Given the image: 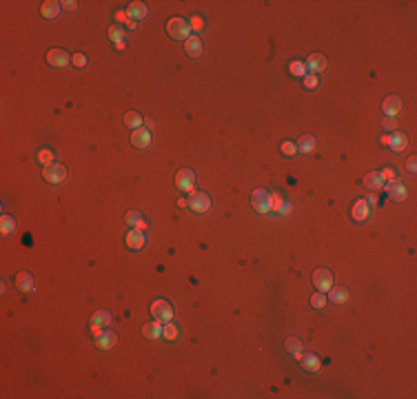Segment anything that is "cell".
<instances>
[{"mask_svg": "<svg viewBox=\"0 0 417 399\" xmlns=\"http://www.w3.org/2000/svg\"><path fill=\"white\" fill-rule=\"evenodd\" d=\"M166 34L171 36L173 40H186L189 34H191V27H189V22L184 18L176 16V18H171L166 22Z\"/></svg>", "mask_w": 417, "mask_h": 399, "instance_id": "obj_1", "label": "cell"}, {"mask_svg": "<svg viewBox=\"0 0 417 399\" xmlns=\"http://www.w3.org/2000/svg\"><path fill=\"white\" fill-rule=\"evenodd\" d=\"M42 175H45V180L49 182V184H62L69 173H67V166L65 164L51 162V164H47L45 169H42Z\"/></svg>", "mask_w": 417, "mask_h": 399, "instance_id": "obj_2", "label": "cell"}, {"mask_svg": "<svg viewBox=\"0 0 417 399\" xmlns=\"http://www.w3.org/2000/svg\"><path fill=\"white\" fill-rule=\"evenodd\" d=\"M251 206L262 215L269 213L271 211V193L267 189H255L251 193Z\"/></svg>", "mask_w": 417, "mask_h": 399, "instance_id": "obj_3", "label": "cell"}, {"mask_svg": "<svg viewBox=\"0 0 417 399\" xmlns=\"http://www.w3.org/2000/svg\"><path fill=\"white\" fill-rule=\"evenodd\" d=\"M186 206H189L193 213H206V211L211 209V198H209V193L193 191L191 198H189V202H186Z\"/></svg>", "mask_w": 417, "mask_h": 399, "instance_id": "obj_4", "label": "cell"}, {"mask_svg": "<svg viewBox=\"0 0 417 399\" xmlns=\"http://www.w3.org/2000/svg\"><path fill=\"white\" fill-rule=\"evenodd\" d=\"M151 315L156 319H160V322H173V306L166 302V299H156L153 304H151Z\"/></svg>", "mask_w": 417, "mask_h": 399, "instance_id": "obj_5", "label": "cell"}, {"mask_svg": "<svg viewBox=\"0 0 417 399\" xmlns=\"http://www.w3.org/2000/svg\"><path fill=\"white\" fill-rule=\"evenodd\" d=\"M176 186L182 193H193V189H196V173L191 169H180L176 173Z\"/></svg>", "mask_w": 417, "mask_h": 399, "instance_id": "obj_6", "label": "cell"}, {"mask_svg": "<svg viewBox=\"0 0 417 399\" xmlns=\"http://www.w3.org/2000/svg\"><path fill=\"white\" fill-rule=\"evenodd\" d=\"M313 286H315L320 293H326V290L333 289V273L326 269H317L313 273Z\"/></svg>", "mask_w": 417, "mask_h": 399, "instance_id": "obj_7", "label": "cell"}, {"mask_svg": "<svg viewBox=\"0 0 417 399\" xmlns=\"http://www.w3.org/2000/svg\"><path fill=\"white\" fill-rule=\"evenodd\" d=\"M386 193H388V198H391V200H395V202H402V200H406L408 191H406V186H404V182H399V180L393 178V180H388Z\"/></svg>", "mask_w": 417, "mask_h": 399, "instance_id": "obj_8", "label": "cell"}, {"mask_svg": "<svg viewBox=\"0 0 417 399\" xmlns=\"http://www.w3.org/2000/svg\"><path fill=\"white\" fill-rule=\"evenodd\" d=\"M47 62L51 67H67L71 62V55L65 49H49L47 51Z\"/></svg>", "mask_w": 417, "mask_h": 399, "instance_id": "obj_9", "label": "cell"}, {"mask_svg": "<svg viewBox=\"0 0 417 399\" xmlns=\"http://www.w3.org/2000/svg\"><path fill=\"white\" fill-rule=\"evenodd\" d=\"M131 145L136 146V149H146V146L151 145V131L145 129V127L136 129L131 133Z\"/></svg>", "mask_w": 417, "mask_h": 399, "instance_id": "obj_10", "label": "cell"}, {"mask_svg": "<svg viewBox=\"0 0 417 399\" xmlns=\"http://www.w3.org/2000/svg\"><path fill=\"white\" fill-rule=\"evenodd\" d=\"M297 357V362H300V366L304 370H311V373H315V370H320V357L317 355H313V353H297L295 355Z\"/></svg>", "mask_w": 417, "mask_h": 399, "instance_id": "obj_11", "label": "cell"}, {"mask_svg": "<svg viewBox=\"0 0 417 399\" xmlns=\"http://www.w3.org/2000/svg\"><path fill=\"white\" fill-rule=\"evenodd\" d=\"M116 342H118V335L111 333V330H100V333L96 335V346L100 350L113 348V346H116Z\"/></svg>", "mask_w": 417, "mask_h": 399, "instance_id": "obj_12", "label": "cell"}, {"mask_svg": "<svg viewBox=\"0 0 417 399\" xmlns=\"http://www.w3.org/2000/svg\"><path fill=\"white\" fill-rule=\"evenodd\" d=\"M382 111H384L386 118H395V115L402 111V100L397 98V95H388V98L382 102Z\"/></svg>", "mask_w": 417, "mask_h": 399, "instance_id": "obj_13", "label": "cell"}, {"mask_svg": "<svg viewBox=\"0 0 417 399\" xmlns=\"http://www.w3.org/2000/svg\"><path fill=\"white\" fill-rule=\"evenodd\" d=\"M351 215H353V219H355V222H364V219L371 218V206H368L366 200H357L355 204H353Z\"/></svg>", "mask_w": 417, "mask_h": 399, "instance_id": "obj_14", "label": "cell"}, {"mask_svg": "<svg viewBox=\"0 0 417 399\" xmlns=\"http://www.w3.org/2000/svg\"><path fill=\"white\" fill-rule=\"evenodd\" d=\"M162 326H164V322H160V319H153V322H149V324L142 326V335H145L146 339H160L162 337Z\"/></svg>", "mask_w": 417, "mask_h": 399, "instance_id": "obj_15", "label": "cell"}, {"mask_svg": "<svg viewBox=\"0 0 417 399\" xmlns=\"http://www.w3.org/2000/svg\"><path fill=\"white\" fill-rule=\"evenodd\" d=\"M146 244V237H145V231H131L129 235H127V246H129L131 251H142Z\"/></svg>", "mask_w": 417, "mask_h": 399, "instance_id": "obj_16", "label": "cell"}, {"mask_svg": "<svg viewBox=\"0 0 417 399\" xmlns=\"http://www.w3.org/2000/svg\"><path fill=\"white\" fill-rule=\"evenodd\" d=\"M36 286L34 277H31V273H27V271H20V273L16 275V289L22 290V293H31Z\"/></svg>", "mask_w": 417, "mask_h": 399, "instance_id": "obj_17", "label": "cell"}, {"mask_svg": "<svg viewBox=\"0 0 417 399\" xmlns=\"http://www.w3.org/2000/svg\"><path fill=\"white\" fill-rule=\"evenodd\" d=\"M326 58H324V55L322 54H311L307 58V69L311 71V73H320V71H324L326 69Z\"/></svg>", "mask_w": 417, "mask_h": 399, "instance_id": "obj_18", "label": "cell"}, {"mask_svg": "<svg viewBox=\"0 0 417 399\" xmlns=\"http://www.w3.org/2000/svg\"><path fill=\"white\" fill-rule=\"evenodd\" d=\"M109 322H111V313H109V310H98V313L91 317V330L98 335L107 324H109Z\"/></svg>", "mask_w": 417, "mask_h": 399, "instance_id": "obj_19", "label": "cell"}, {"mask_svg": "<svg viewBox=\"0 0 417 399\" xmlns=\"http://www.w3.org/2000/svg\"><path fill=\"white\" fill-rule=\"evenodd\" d=\"M146 14H149V9H146V5L145 2H140V0L131 2V5L127 7V16H129L131 20H145Z\"/></svg>", "mask_w": 417, "mask_h": 399, "instance_id": "obj_20", "label": "cell"}, {"mask_svg": "<svg viewBox=\"0 0 417 399\" xmlns=\"http://www.w3.org/2000/svg\"><path fill=\"white\" fill-rule=\"evenodd\" d=\"M60 7H62V2H55V0H47V2H42L40 5L42 18H47V20L55 18V16L60 14Z\"/></svg>", "mask_w": 417, "mask_h": 399, "instance_id": "obj_21", "label": "cell"}, {"mask_svg": "<svg viewBox=\"0 0 417 399\" xmlns=\"http://www.w3.org/2000/svg\"><path fill=\"white\" fill-rule=\"evenodd\" d=\"M184 51L191 58H198V55L202 54V40L198 38V36H189V38L184 40Z\"/></svg>", "mask_w": 417, "mask_h": 399, "instance_id": "obj_22", "label": "cell"}, {"mask_svg": "<svg viewBox=\"0 0 417 399\" xmlns=\"http://www.w3.org/2000/svg\"><path fill=\"white\" fill-rule=\"evenodd\" d=\"M408 145V140L404 133H399V131H395L393 135H388V146H391L393 151H404Z\"/></svg>", "mask_w": 417, "mask_h": 399, "instance_id": "obj_23", "label": "cell"}, {"mask_svg": "<svg viewBox=\"0 0 417 399\" xmlns=\"http://www.w3.org/2000/svg\"><path fill=\"white\" fill-rule=\"evenodd\" d=\"M315 146H317V142H315L313 135H302V138L297 140V153H311Z\"/></svg>", "mask_w": 417, "mask_h": 399, "instance_id": "obj_24", "label": "cell"}, {"mask_svg": "<svg viewBox=\"0 0 417 399\" xmlns=\"http://www.w3.org/2000/svg\"><path fill=\"white\" fill-rule=\"evenodd\" d=\"M109 38L116 42V49H125V29H122L120 25H111L109 27Z\"/></svg>", "mask_w": 417, "mask_h": 399, "instance_id": "obj_25", "label": "cell"}, {"mask_svg": "<svg viewBox=\"0 0 417 399\" xmlns=\"http://www.w3.org/2000/svg\"><path fill=\"white\" fill-rule=\"evenodd\" d=\"M142 122H145V120H142V115L138 113V111H127V115H125V125L129 127V129H140L142 127Z\"/></svg>", "mask_w": 417, "mask_h": 399, "instance_id": "obj_26", "label": "cell"}, {"mask_svg": "<svg viewBox=\"0 0 417 399\" xmlns=\"http://www.w3.org/2000/svg\"><path fill=\"white\" fill-rule=\"evenodd\" d=\"M364 184H366L368 189L377 191V189H382L384 186V180H382V175L377 173V171H373V173H368L366 178H364Z\"/></svg>", "mask_w": 417, "mask_h": 399, "instance_id": "obj_27", "label": "cell"}, {"mask_svg": "<svg viewBox=\"0 0 417 399\" xmlns=\"http://www.w3.org/2000/svg\"><path fill=\"white\" fill-rule=\"evenodd\" d=\"M16 231V219L11 215H2L0 218V233L2 235H11Z\"/></svg>", "mask_w": 417, "mask_h": 399, "instance_id": "obj_28", "label": "cell"}, {"mask_svg": "<svg viewBox=\"0 0 417 399\" xmlns=\"http://www.w3.org/2000/svg\"><path fill=\"white\" fill-rule=\"evenodd\" d=\"M328 293H331V299L335 302V304H344V302L348 299V290L344 289V286H333Z\"/></svg>", "mask_w": 417, "mask_h": 399, "instance_id": "obj_29", "label": "cell"}, {"mask_svg": "<svg viewBox=\"0 0 417 399\" xmlns=\"http://www.w3.org/2000/svg\"><path fill=\"white\" fill-rule=\"evenodd\" d=\"M178 335H180V333H178V326L173 324V322H166V324L162 326V337H164V339H169V342H176Z\"/></svg>", "mask_w": 417, "mask_h": 399, "instance_id": "obj_30", "label": "cell"}, {"mask_svg": "<svg viewBox=\"0 0 417 399\" xmlns=\"http://www.w3.org/2000/svg\"><path fill=\"white\" fill-rule=\"evenodd\" d=\"M311 306H315V308H324L326 306V295L324 293H313V297H311Z\"/></svg>", "mask_w": 417, "mask_h": 399, "instance_id": "obj_31", "label": "cell"}, {"mask_svg": "<svg viewBox=\"0 0 417 399\" xmlns=\"http://www.w3.org/2000/svg\"><path fill=\"white\" fill-rule=\"evenodd\" d=\"M287 350L289 353H293V355H297L302 350V342L297 337H289L287 339Z\"/></svg>", "mask_w": 417, "mask_h": 399, "instance_id": "obj_32", "label": "cell"}, {"mask_svg": "<svg viewBox=\"0 0 417 399\" xmlns=\"http://www.w3.org/2000/svg\"><path fill=\"white\" fill-rule=\"evenodd\" d=\"M280 151L284 155H295L297 153V145H295V142H291V140H287V142H282Z\"/></svg>", "mask_w": 417, "mask_h": 399, "instance_id": "obj_33", "label": "cell"}, {"mask_svg": "<svg viewBox=\"0 0 417 399\" xmlns=\"http://www.w3.org/2000/svg\"><path fill=\"white\" fill-rule=\"evenodd\" d=\"M284 209V200L280 193H271V211H282Z\"/></svg>", "mask_w": 417, "mask_h": 399, "instance_id": "obj_34", "label": "cell"}, {"mask_svg": "<svg viewBox=\"0 0 417 399\" xmlns=\"http://www.w3.org/2000/svg\"><path fill=\"white\" fill-rule=\"evenodd\" d=\"M289 69H291L293 75H307V65L304 62H291Z\"/></svg>", "mask_w": 417, "mask_h": 399, "instance_id": "obj_35", "label": "cell"}, {"mask_svg": "<svg viewBox=\"0 0 417 399\" xmlns=\"http://www.w3.org/2000/svg\"><path fill=\"white\" fill-rule=\"evenodd\" d=\"M189 27H191L193 31H202V29H204V20H202V16H191V20H189Z\"/></svg>", "mask_w": 417, "mask_h": 399, "instance_id": "obj_36", "label": "cell"}, {"mask_svg": "<svg viewBox=\"0 0 417 399\" xmlns=\"http://www.w3.org/2000/svg\"><path fill=\"white\" fill-rule=\"evenodd\" d=\"M317 85H320V78H317V73L304 75V87H307V89H315Z\"/></svg>", "mask_w": 417, "mask_h": 399, "instance_id": "obj_37", "label": "cell"}, {"mask_svg": "<svg viewBox=\"0 0 417 399\" xmlns=\"http://www.w3.org/2000/svg\"><path fill=\"white\" fill-rule=\"evenodd\" d=\"M38 160H40L42 164H51V162H54V153H51L49 149H42V151H38Z\"/></svg>", "mask_w": 417, "mask_h": 399, "instance_id": "obj_38", "label": "cell"}, {"mask_svg": "<svg viewBox=\"0 0 417 399\" xmlns=\"http://www.w3.org/2000/svg\"><path fill=\"white\" fill-rule=\"evenodd\" d=\"M71 62H73L75 67H85L87 65V55L85 54H73L71 55Z\"/></svg>", "mask_w": 417, "mask_h": 399, "instance_id": "obj_39", "label": "cell"}, {"mask_svg": "<svg viewBox=\"0 0 417 399\" xmlns=\"http://www.w3.org/2000/svg\"><path fill=\"white\" fill-rule=\"evenodd\" d=\"M140 218H142V215L138 213V211H129V213H127V222H129V224H136Z\"/></svg>", "mask_w": 417, "mask_h": 399, "instance_id": "obj_40", "label": "cell"}, {"mask_svg": "<svg viewBox=\"0 0 417 399\" xmlns=\"http://www.w3.org/2000/svg\"><path fill=\"white\" fill-rule=\"evenodd\" d=\"M380 175H382V180L386 182V180H393V178H395V171H393V169H384V171H380Z\"/></svg>", "mask_w": 417, "mask_h": 399, "instance_id": "obj_41", "label": "cell"}, {"mask_svg": "<svg viewBox=\"0 0 417 399\" xmlns=\"http://www.w3.org/2000/svg\"><path fill=\"white\" fill-rule=\"evenodd\" d=\"M415 162H417V160L413 158V155H411V158H408V162H406V169L411 171V173H415V171H417V164H415Z\"/></svg>", "mask_w": 417, "mask_h": 399, "instance_id": "obj_42", "label": "cell"}, {"mask_svg": "<svg viewBox=\"0 0 417 399\" xmlns=\"http://www.w3.org/2000/svg\"><path fill=\"white\" fill-rule=\"evenodd\" d=\"M116 20H118V22H129L131 18L125 14V11H116Z\"/></svg>", "mask_w": 417, "mask_h": 399, "instance_id": "obj_43", "label": "cell"}, {"mask_svg": "<svg viewBox=\"0 0 417 399\" xmlns=\"http://www.w3.org/2000/svg\"><path fill=\"white\" fill-rule=\"evenodd\" d=\"M62 7H65V9H69V11H73L75 7H78V2H75V0H65V2H62Z\"/></svg>", "mask_w": 417, "mask_h": 399, "instance_id": "obj_44", "label": "cell"}, {"mask_svg": "<svg viewBox=\"0 0 417 399\" xmlns=\"http://www.w3.org/2000/svg\"><path fill=\"white\" fill-rule=\"evenodd\" d=\"M384 129H388V131L395 129V122H393V118H384Z\"/></svg>", "mask_w": 417, "mask_h": 399, "instance_id": "obj_45", "label": "cell"}, {"mask_svg": "<svg viewBox=\"0 0 417 399\" xmlns=\"http://www.w3.org/2000/svg\"><path fill=\"white\" fill-rule=\"evenodd\" d=\"M133 226H136V231H146V222H145V219H142V218L138 219V222H136V224H133Z\"/></svg>", "mask_w": 417, "mask_h": 399, "instance_id": "obj_46", "label": "cell"}]
</instances>
